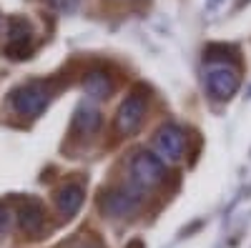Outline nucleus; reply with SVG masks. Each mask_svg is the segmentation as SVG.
I'll list each match as a JSON object with an SVG mask.
<instances>
[{
	"instance_id": "15",
	"label": "nucleus",
	"mask_w": 251,
	"mask_h": 248,
	"mask_svg": "<svg viewBox=\"0 0 251 248\" xmlns=\"http://www.w3.org/2000/svg\"><path fill=\"white\" fill-rule=\"evenodd\" d=\"M80 248H91V246H80Z\"/></svg>"
},
{
	"instance_id": "5",
	"label": "nucleus",
	"mask_w": 251,
	"mask_h": 248,
	"mask_svg": "<svg viewBox=\"0 0 251 248\" xmlns=\"http://www.w3.org/2000/svg\"><path fill=\"white\" fill-rule=\"evenodd\" d=\"M153 143H156V151L163 160H181L183 151H186V133L176 123H166V126L158 128Z\"/></svg>"
},
{
	"instance_id": "11",
	"label": "nucleus",
	"mask_w": 251,
	"mask_h": 248,
	"mask_svg": "<svg viewBox=\"0 0 251 248\" xmlns=\"http://www.w3.org/2000/svg\"><path fill=\"white\" fill-rule=\"evenodd\" d=\"M83 88H86V95H91L93 100H103L113 93V80L106 70H93L83 80Z\"/></svg>"
},
{
	"instance_id": "1",
	"label": "nucleus",
	"mask_w": 251,
	"mask_h": 248,
	"mask_svg": "<svg viewBox=\"0 0 251 248\" xmlns=\"http://www.w3.org/2000/svg\"><path fill=\"white\" fill-rule=\"evenodd\" d=\"M128 176L131 185L136 191H149L153 185H158L166 176V163L161 156L149 153V151H136L128 160Z\"/></svg>"
},
{
	"instance_id": "4",
	"label": "nucleus",
	"mask_w": 251,
	"mask_h": 248,
	"mask_svg": "<svg viewBox=\"0 0 251 248\" xmlns=\"http://www.w3.org/2000/svg\"><path fill=\"white\" fill-rule=\"evenodd\" d=\"M141 205V191H136L133 185H116V188L103 193V201H100V208L106 216L111 218H128L138 211Z\"/></svg>"
},
{
	"instance_id": "6",
	"label": "nucleus",
	"mask_w": 251,
	"mask_h": 248,
	"mask_svg": "<svg viewBox=\"0 0 251 248\" xmlns=\"http://www.w3.org/2000/svg\"><path fill=\"white\" fill-rule=\"evenodd\" d=\"M206 90L214 100H228L239 90V73L228 66H216L206 73Z\"/></svg>"
},
{
	"instance_id": "13",
	"label": "nucleus",
	"mask_w": 251,
	"mask_h": 248,
	"mask_svg": "<svg viewBox=\"0 0 251 248\" xmlns=\"http://www.w3.org/2000/svg\"><path fill=\"white\" fill-rule=\"evenodd\" d=\"M8 228H10V213L5 205H0V236H5Z\"/></svg>"
},
{
	"instance_id": "8",
	"label": "nucleus",
	"mask_w": 251,
	"mask_h": 248,
	"mask_svg": "<svg viewBox=\"0 0 251 248\" xmlns=\"http://www.w3.org/2000/svg\"><path fill=\"white\" fill-rule=\"evenodd\" d=\"M18 225L25 236H38L46 225V211L35 198H25V203L18 211Z\"/></svg>"
},
{
	"instance_id": "7",
	"label": "nucleus",
	"mask_w": 251,
	"mask_h": 248,
	"mask_svg": "<svg viewBox=\"0 0 251 248\" xmlns=\"http://www.w3.org/2000/svg\"><path fill=\"white\" fill-rule=\"evenodd\" d=\"M30 43H33V30L28 25V20L23 18H10L8 20V43H5V53L10 58H28L30 53Z\"/></svg>"
},
{
	"instance_id": "9",
	"label": "nucleus",
	"mask_w": 251,
	"mask_h": 248,
	"mask_svg": "<svg viewBox=\"0 0 251 248\" xmlns=\"http://www.w3.org/2000/svg\"><path fill=\"white\" fill-rule=\"evenodd\" d=\"M103 115L93 103H80L73 115V133L75 135H96L100 131Z\"/></svg>"
},
{
	"instance_id": "14",
	"label": "nucleus",
	"mask_w": 251,
	"mask_h": 248,
	"mask_svg": "<svg viewBox=\"0 0 251 248\" xmlns=\"http://www.w3.org/2000/svg\"><path fill=\"white\" fill-rule=\"evenodd\" d=\"M244 3H249V0H236V5H239V8H241Z\"/></svg>"
},
{
	"instance_id": "12",
	"label": "nucleus",
	"mask_w": 251,
	"mask_h": 248,
	"mask_svg": "<svg viewBox=\"0 0 251 248\" xmlns=\"http://www.w3.org/2000/svg\"><path fill=\"white\" fill-rule=\"evenodd\" d=\"M48 3L55 8V10H63V13H71L75 5H78V0H48Z\"/></svg>"
},
{
	"instance_id": "3",
	"label": "nucleus",
	"mask_w": 251,
	"mask_h": 248,
	"mask_svg": "<svg viewBox=\"0 0 251 248\" xmlns=\"http://www.w3.org/2000/svg\"><path fill=\"white\" fill-rule=\"evenodd\" d=\"M143 118H146V95L133 90L118 106L116 118H113V128L118 135H133L143 126Z\"/></svg>"
},
{
	"instance_id": "2",
	"label": "nucleus",
	"mask_w": 251,
	"mask_h": 248,
	"mask_svg": "<svg viewBox=\"0 0 251 248\" xmlns=\"http://www.w3.org/2000/svg\"><path fill=\"white\" fill-rule=\"evenodd\" d=\"M48 100H50V83H46V80H30L10 93L13 111L18 115H28V118H35L43 113Z\"/></svg>"
},
{
	"instance_id": "10",
	"label": "nucleus",
	"mask_w": 251,
	"mask_h": 248,
	"mask_svg": "<svg viewBox=\"0 0 251 248\" xmlns=\"http://www.w3.org/2000/svg\"><path fill=\"white\" fill-rule=\"evenodd\" d=\"M83 198H86V188H83L80 183H66V185H63V188L55 193V203H58L60 216L73 218V216L80 211Z\"/></svg>"
}]
</instances>
